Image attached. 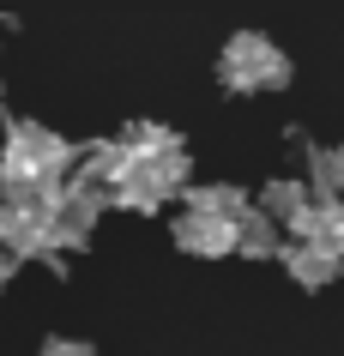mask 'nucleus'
<instances>
[{
	"mask_svg": "<svg viewBox=\"0 0 344 356\" xmlns=\"http://www.w3.org/2000/svg\"><path fill=\"white\" fill-rule=\"evenodd\" d=\"M188 211H199V218H224V224H236V218L248 211V200H242V188H224V181H211V188H188Z\"/></svg>",
	"mask_w": 344,
	"mask_h": 356,
	"instance_id": "9",
	"label": "nucleus"
},
{
	"mask_svg": "<svg viewBox=\"0 0 344 356\" xmlns=\"http://www.w3.org/2000/svg\"><path fill=\"white\" fill-rule=\"evenodd\" d=\"M308 193L344 206V145H308Z\"/></svg>",
	"mask_w": 344,
	"mask_h": 356,
	"instance_id": "6",
	"label": "nucleus"
},
{
	"mask_svg": "<svg viewBox=\"0 0 344 356\" xmlns=\"http://www.w3.org/2000/svg\"><path fill=\"white\" fill-rule=\"evenodd\" d=\"M278 260H284V272L302 284V290H326V284L344 272L338 254H326V248H314V242H284V248H278Z\"/></svg>",
	"mask_w": 344,
	"mask_h": 356,
	"instance_id": "4",
	"label": "nucleus"
},
{
	"mask_svg": "<svg viewBox=\"0 0 344 356\" xmlns=\"http://www.w3.org/2000/svg\"><path fill=\"white\" fill-rule=\"evenodd\" d=\"M175 248H181V254H199V260H224V254H236V224L188 211V218L175 224Z\"/></svg>",
	"mask_w": 344,
	"mask_h": 356,
	"instance_id": "3",
	"label": "nucleus"
},
{
	"mask_svg": "<svg viewBox=\"0 0 344 356\" xmlns=\"http://www.w3.org/2000/svg\"><path fill=\"white\" fill-rule=\"evenodd\" d=\"M218 79L242 97L248 91H278V85H290V55L272 37H260V31H236L224 42V55H218Z\"/></svg>",
	"mask_w": 344,
	"mask_h": 356,
	"instance_id": "1",
	"label": "nucleus"
},
{
	"mask_svg": "<svg viewBox=\"0 0 344 356\" xmlns=\"http://www.w3.org/2000/svg\"><path fill=\"white\" fill-rule=\"evenodd\" d=\"M278 248H284V242H278V224H272L260 206H248L242 218H236V254H248V260H272Z\"/></svg>",
	"mask_w": 344,
	"mask_h": 356,
	"instance_id": "8",
	"label": "nucleus"
},
{
	"mask_svg": "<svg viewBox=\"0 0 344 356\" xmlns=\"http://www.w3.org/2000/svg\"><path fill=\"white\" fill-rule=\"evenodd\" d=\"M13 266H19V260H13V254H6V248H0V284L13 278Z\"/></svg>",
	"mask_w": 344,
	"mask_h": 356,
	"instance_id": "11",
	"label": "nucleus"
},
{
	"mask_svg": "<svg viewBox=\"0 0 344 356\" xmlns=\"http://www.w3.org/2000/svg\"><path fill=\"white\" fill-rule=\"evenodd\" d=\"M42 356H97V350H91V344H79V338H49Z\"/></svg>",
	"mask_w": 344,
	"mask_h": 356,
	"instance_id": "10",
	"label": "nucleus"
},
{
	"mask_svg": "<svg viewBox=\"0 0 344 356\" xmlns=\"http://www.w3.org/2000/svg\"><path fill=\"white\" fill-rule=\"evenodd\" d=\"M296 242H314L326 248V254H338L344 260V206H332V200H314V206L296 218V229H290Z\"/></svg>",
	"mask_w": 344,
	"mask_h": 356,
	"instance_id": "5",
	"label": "nucleus"
},
{
	"mask_svg": "<svg viewBox=\"0 0 344 356\" xmlns=\"http://www.w3.org/2000/svg\"><path fill=\"white\" fill-rule=\"evenodd\" d=\"M42 242H49V200H37V206H0V248L13 260L42 254Z\"/></svg>",
	"mask_w": 344,
	"mask_h": 356,
	"instance_id": "2",
	"label": "nucleus"
},
{
	"mask_svg": "<svg viewBox=\"0 0 344 356\" xmlns=\"http://www.w3.org/2000/svg\"><path fill=\"white\" fill-rule=\"evenodd\" d=\"M314 206V193H308V181H266L260 188V211H266L278 229H296V218Z\"/></svg>",
	"mask_w": 344,
	"mask_h": 356,
	"instance_id": "7",
	"label": "nucleus"
}]
</instances>
